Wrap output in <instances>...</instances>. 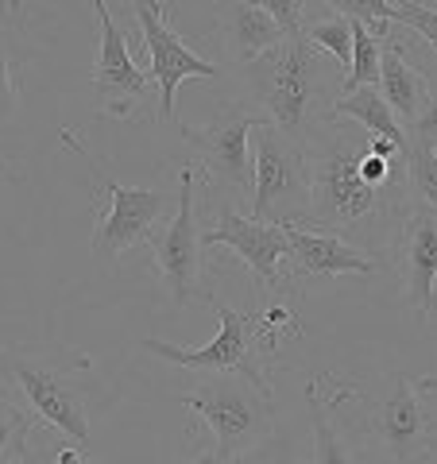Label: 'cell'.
I'll list each match as a JSON object with an SVG mask.
<instances>
[{
	"label": "cell",
	"mask_w": 437,
	"mask_h": 464,
	"mask_svg": "<svg viewBox=\"0 0 437 464\" xmlns=\"http://www.w3.org/2000/svg\"><path fill=\"white\" fill-rule=\"evenodd\" d=\"M213 20H217V35H221L225 58L240 70L283 43L279 24L267 16L264 0H232V5L217 8Z\"/></svg>",
	"instance_id": "16"
},
{
	"label": "cell",
	"mask_w": 437,
	"mask_h": 464,
	"mask_svg": "<svg viewBox=\"0 0 437 464\" xmlns=\"http://www.w3.org/2000/svg\"><path fill=\"white\" fill-rule=\"evenodd\" d=\"M375 90L387 101V109L399 116L403 128H411L418 121V112L426 109V101L433 97L430 90V78L406 58L399 35H387L384 39V58H380V82Z\"/></svg>",
	"instance_id": "17"
},
{
	"label": "cell",
	"mask_w": 437,
	"mask_h": 464,
	"mask_svg": "<svg viewBox=\"0 0 437 464\" xmlns=\"http://www.w3.org/2000/svg\"><path fill=\"white\" fill-rule=\"evenodd\" d=\"M209 244H225V248L237 252L259 290H279L290 279L283 225H264L256 217H244L225 206L213 217V225L201 232V248H209Z\"/></svg>",
	"instance_id": "13"
},
{
	"label": "cell",
	"mask_w": 437,
	"mask_h": 464,
	"mask_svg": "<svg viewBox=\"0 0 437 464\" xmlns=\"http://www.w3.org/2000/svg\"><path fill=\"white\" fill-rule=\"evenodd\" d=\"M143 47H148V63H151V85L159 93V121H174V93L182 82L194 78H221V66L201 58L190 43H186L167 20V5H148L140 0L132 5Z\"/></svg>",
	"instance_id": "10"
},
{
	"label": "cell",
	"mask_w": 437,
	"mask_h": 464,
	"mask_svg": "<svg viewBox=\"0 0 437 464\" xmlns=\"http://www.w3.org/2000/svg\"><path fill=\"white\" fill-rule=\"evenodd\" d=\"M27 5H8V0H0V35L5 32H12V27H20L24 20H27Z\"/></svg>",
	"instance_id": "30"
},
{
	"label": "cell",
	"mask_w": 437,
	"mask_h": 464,
	"mask_svg": "<svg viewBox=\"0 0 437 464\" xmlns=\"http://www.w3.org/2000/svg\"><path fill=\"white\" fill-rule=\"evenodd\" d=\"M430 314H437V283H433V302H430Z\"/></svg>",
	"instance_id": "31"
},
{
	"label": "cell",
	"mask_w": 437,
	"mask_h": 464,
	"mask_svg": "<svg viewBox=\"0 0 437 464\" xmlns=\"http://www.w3.org/2000/svg\"><path fill=\"white\" fill-rule=\"evenodd\" d=\"M302 39L314 43V47L322 51L329 63H337L341 74L348 70V58H353V20H348V16H341V12L329 8V16L310 20L302 27Z\"/></svg>",
	"instance_id": "22"
},
{
	"label": "cell",
	"mask_w": 437,
	"mask_h": 464,
	"mask_svg": "<svg viewBox=\"0 0 437 464\" xmlns=\"http://www.w3.org/2000/svg\"><path fill=\"white\" fill-rule=\"evenodd\" d=\"M244 85L252 109H259V121L279 128L286 140L306 148V155H310V143L333 140L341 70L302 35H286L264 58L248 63Z\"/></svg>",
	"instance_id": "1"
},
{
	"label": "cell",
	"mask_w": 437,
	"mask_h": 464,
	"mask_svg": "<svg viewBox=\"0 0 437 464\" xmlns=\"http://www.w3.org/2000/svg\"><path fill=\"white\" fill-rule=\"evenodd\" d=\"M198 163L179 167L174 217L151 237V252L174 306L201 302V221H198Z\"/></svg>",
	"instance_id": "9"
},
{
	"label": "cell",
	"mask_w": 437,
	"mask_h": 464,
	"mask_svg": "<svg viewBox=\"0 0 437 464\" xmlns=\"http://www.w3.org/2000/svg\"><path fill=\"white\" fill-rule=\"evenodd\" d=\"M384 39L380 32H372L368 24L353 20V58H348L345 82H341V97L356 93V90H372L380 82V58H384Z\"/></svg>",
	"instance_id": "21"
},
{
	"label": "cell",
	"mask_w": 437,
	"mask_h": 464,
	"mask_svg": "<svg viewBox=\"0 0 437 464\" xmlns=\"http://www.w3.org/2000/svg\"><path fill=\"white\" fill-rule=\"evenodd\" d=\"M399 264H403V295L414 314L426 322L433 283H437V213L426 206H411L399 221Z\"/></svg>",
	"instance_id": "15"
},
{
	"label": "cell",
	"mask_w": 437,
	"mask_h": 464,
	"mask_svg": "<svg viewBox=\"0 0 437 464\" xmlns=\"http://www.w3.org/2000/svg\"><path fill=\"white\" fill-rule=\"evenodd\" d=\"M20 464H105V460H93L90 453H85V445L58 438V433L51 430V441L27 449V457Z\"/></svg>",
	"instance_id": "26"
},
{
	"label": "cell",
	"mask_w": 437,
	"mask_h": 464,
	"mask_svg": "<svg viewBox=\"0 0 437 464\" xmlns=\"http://www.w3.org/2000/svg\"><path fill=\"white\" fill-rule=\"evenodd\" d=\"M66 148H74V155L82 159L85 167H90V159H85V148L74 140V132H63ZM90 186H93V201H97V232H93V256L112 264V259H121L124 252H132L136 244L151 240L155 228L163 225L167 217V194L163 190H148V186H124L109 179V174H101L90 167Z\"/></svg>",
	"instance_id": "8"
},
{
	"label": "cell",
	"mask_w": 437,
	"mask_h": 464,
	"mask_svg": "<svg viewBox=\"0 0 437 464\" xmlns=\"http://www.w3.org/2000/svg\"><path fill=\"white\" fill-rule=\"evenodd\" d=\"M264 8L286 39V35H302V27L314 20V12L322 5H310V0H264Z\"/></svg>",
	"instance_id": "27"
},
{
	"label": "cell",
	"mask_w": 437,
	"mask_h": 464,
	"mask_svg": "<svg viewBox=\"0 0 437 464\" xmlns=\"http://www.w3.org/2000/svg\"><path fill=\"white\" fill-rule=\"evenodd\" d=\"M348 20H360L387 35V24H403L418 32L437 54V5H418V0H345V5H329Z\"/></svg>",
	"instance_id": "18"
},
{
	"label": "cell",
	"mask_w": 437,
	"mask_h": 464,
	"mask_svg": "<svg viewBox=\"0 0 437 464\" xmlns=\"http://www.w3.org/2000/svg\"><path fill=\"white\" fill-rule=\"evenodd\" d=\"M209 306L221 325H217V337L206 348H179L170 341H143V348L167 364H179L198 375H240V380L271 395L267 360L279 341L264 329L256 310H232L225 302H209Z\"/></svg>",
	"instance_id": "4"
},
{
	"label": "cell",
	"mask_w": 437,
	"mask_h": 464,
	"mask_svg": "<svg viewBox=\"0 0 437 464\" xmlns=\"http://www.w3.org/2000/svg\"><path fill=\"white\" fill-rule=\"evenodd\" d=\"M93 12H97V24H101V58H97L90 82L101 97V116L136 121L140 109H148L151 97H155L151 74H143L136 66L132 51H128V35L112 24L105 0H93Z\"/></svg>",
	"instance_id": "11"
},
{
	"label": "cell",
	"mask_w": 437,
	"mask_h": 464,
	"mask_svg": "<svg viewBox=\"0 0 437 464\" xmlns=\"http://www.w3.org/2000/svg\"><path fill=\"white\" fill-rule=\"evenodd\" d=\"M252 213L264 225H302L310 206V155L267 121L252 132Z\"/></svg>",
	"instance_id": "7"
},
{
	"label": "cell",
	"mask_w": 437,
	"mask_h": 464,
	"mask_svg": "<svg viewBox=\"0 0 437 464\" xmlns=\"http://www.w3.org/2000/svg\"><path fill=\"white\" fill-rule=\"evenodd\" d=\"M286 232V271L295 279H337V275H375L380 256L356 248L353 240L310 225H283Z\"/></svg>",
	"instance_id": "14"
},
{
	"label": "cell",
	"mask_w": 437,
	"mask_h": 464,
	"mask_svg": "<svg viewBox=\"0 0 437 464\" xmlns=\"http://www.w3.org/2000/svg\"><path fill=\"white\" fill-rule=\"evenodd\" d=\"M39 433V422L16 402L0 399V464H20L32 449V438Z\"/></svg>",
	"instance_id": "23"
},
{
	"label": "cell",
	"mask_w": 437,
	"mask_h": 464,
	"mask_svg": "<svg viewBox=\"0 0 437 464\" xmlns=\"http://www.w3.org/2000/svg\"><path fill=\"white\" fill-rule=\"evenodd\" d=\"M259 124V112H248L244 105L225 109L217 121L201 128L182 124V140L201 155V170L213 182L228 186L232 194L252 198V132Z\"/></svg>",
	"instance_id": "12"
},
{
	"label": "cell",
	"mask_w": 437,
	"mask_h": 464,
	"mask_svg": "<svg viewBox=\"0 0 437 464\" xmlns=\"http://www.w3.org/2000/svg\"><path fill=\"white\" fill-rule=\"evenodd\" d=\"M406 143L411 148H426L437 155V93L426 101V109L418 112V121L406 128Z\"/></svg>",
	"instance_id": "29"
},
{
	"label": "cell",
	"mask_w": 437,
	"mask_h": 464,
	"mask_svg": "<svg viewBox=\"0 0 437 464\" xmlns=\"http://www.w3.org/2000/svg\"><path fill=\"white\" fill-rule=\"evenodd\" d=\"M232 464H302V453L295 449V438L279 433V426H275L264 441L252 445L248 453H240Z\"/></svg>",
	"instance_id": "25"
},
{
	"label": "cell",
	"mask_w": 437,
	"mask_h": 464,
	"mask_svg": "<svg viewBox=\"0 0 437 464\" xmlns=\"http://www.w3.org/2000/svg\"><path fill=\"white\" fill-rule=\"evenodd\" d=\"M364 422L395 464H430L437 449V380L391 372L384 395L368 402Z\"/></svg>",
	"instance_id": "6"
},
{
	"label": "cell",
	"mask_w": 437,
	"mask_h": 464,
	"mask_svg": "<svg viewBox=\"0 0 437 464\" xmlns=\"http://www.w3.org/2000/svg\"><path fill=\"white\" fill-rule=\"evenodd\" d=\"M333 121H353L372 140H387V143H395V148L406 151V128L399 124V116L387 109V101L380 97L375 85L372 90H356V93L337 97V105H333Z\"/></svg>",
	"instance_id": "19"
},
{
	"label": "cell",
	"mask_w": 437,
	"mask_h": 464,
	"mask_svg": "<svg viewBox=\"0 0 437 464\" xmlns=\"http://www.w3.org/2000/svg\"><path fill=\"white\" fill-rule=\"evenodd\" d=\"M20 109V74L12 63V47L0 39V124H8Z\"/></svg>",
	"instance_id": "28"
},
{
	"label": "cell",
	"mask_w": 437,
	"mask_h": 464,
	"mask_svg": "<svg viewBox=\"0 0 437 464\" xmlns=\"http://www.w3.org/2000/svg\"><path fill=\"white\" fill-rule=\"evenodd\" d=\"M306 406H310V430H314L310 464H356L345 433L333 426V418H329V402L322 399V391H317L314 383L306 387Z\"/></svg>",
	"instance_id": "20"
},
{
	"label": "cell",
	"mask_w": 437,
	"mask_h": 464,
	"mask_svg": "<svg viewBox=\"0 0 437 464\" xmlns=\"http://www.w3.org/2000/svg\"><path fill=\"white\" fill-rule=\"evenodd\" d=\"M5 174H8V163H5V159H0V179H5Z\"/></svg>",
	"instance_id": "32"
},
{
	"label": "cell",
	"mask_w": 437,
	"mask_h": 464,
	"mask_svg": "<svg viewBox=\"0 0 437 464\" xmlns=\"http://www.w3.org/2000/svg\"><path fill=\"white\" fill-rule=\"evenodd\" d=\"M356 151L353 140L345 132H333L322 148L310 155V206H306V221L310 228L325 232H345L356 228L372 217H384L391 209V201H399L406 194V186L395 190H368L356 174Z\"/></svg>",
	"instance_id": "5"
},
{
	"label": "cell",
	"mask_w": 437,
	"mask_h": 464,
	"mask_svg": "<svg viewBox=\"0 0 437 464\" xmlns=\"http://www.w3.org/2000/svg\"><path fill=\"white\" fill-rule=\"evenodd\" d=\"M179 464H209V460H201V457H198V460H179Z\"/></svg>",
	"instance_id": "33"
},
{
	"label": "cell",
	"mask_w": 437,
	"mask_h": 464,
	"mask_svg": "<svg viewBox=\"0 0 437 464\" xmlns=\"http://www.w3.org/2000/svg\"><path fill=\"white\" fill-rule=\"evenodd\" d=\"M179 402L209 430V453H201L209 464H232L275 430V399L240 375H198Z\"/></svg>",
	"instance_id": "3"
},
{
	"label": "cell",
	"mask_w": 437,
	"mask_h": 464,
	"mask_svg": "<svg viewBox=\"0 0 437 464\" xmlns=\"http://www.w3.org/2000/svg\"><path fill=\"white\" fill-rule=\"evenodd\" d=\"M90 368V356L66 353V348L20 344L0 353V372L24 391L32 414L58 438L78 445H90V406H85V387L78 383V375Z\"/></svg>",
	"instance_id": "2"
},
{
	"label": "cell",
	"mask_w": 437,
	"mask_h": 464,
	"mask_svg": "<svg viewBox=\"0 0 437 464\" xmlns=\"http://www.w3.org/2000/svg\"><path fill=\"white\" fill-rule=\"evenodd\" d=\"M406 194L414 198V206L437 213V155L411 143H406Z\"/></svg>",
	"instance_id": "24"
}]
</instances>
